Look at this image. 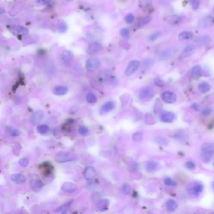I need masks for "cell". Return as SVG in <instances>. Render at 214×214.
Segmentation results:
<instances>
[{
  "instance_id": "44",
  "label": "cell",
  "mask_w": 214,
  "mask_h": 214,
  "mask_svg": "<svg viewBox=\"0 0 214 214\" xmlns=\"http://www.w3.org/2000/svg\"><path fill=\"white\" fill-rule=\"evenodd\" d=\"M209 38L205 36V37L200 38L198 39V40L197 41V42L200 44H203L205 42H207L209 41Z\"/></svg>"
},
{
  "instance_id": "2",
  "label": "cell",
  "mask_w": 214,
  "mask_h": 214,
  "mask_svg": "<svg viewBox=\"0 0 214 214\" xmlns=\"http://www.w3.org/2000/svg\"><path fill=\"white\" fill-rule=\"evenodd\" d=\"M55 160L58 163H67L76 160V157L74 154L71 152L59 151L56 154Z\"/></svg>"
},
{
  "instance_id": "26",
  "label": "cell",
  "mask_w": 214,
  "mask_h": 214,
  "mask_svg": "<svg viewBox=\"0 0 214 214\" xmlns=\"http://www.w3.org/2000/svg\"><path fill=\"white\" fill-rule=\"evenodd\" d=\"M198 89L203 94H206L209 92L211 89L210 85L207 82L200 83L198 85Z\"/></svg>"
},
{
  "instance_id": "3",
  "label": "cell",
  "mask_w": 214,
  "mask_h": 214,
  "mask_svg": "<svg viewBox=\"0 0 214 214\" xmlns=\"http://www.w3.org/2000/svg\"><path fill=\"white\" fill-rule=\"evenodd\" d=\"M187 191L195 197H198L203 190V185L198 182H192L187 187Z\"/></svg>"
},
{
  "instance_id": "30",
  "label": "cell",
  "mask_w": 214,
  "mask_h": 214,
  "mask_svg": "<svg viewBox=\"0 0 214 214\" xmlns=\"http://www.w3.org/2000/svg\"><path fill=\"white\" fill-rule=\"evenodd\" d=\"M190 4L194 11H197L200 5V0H189Z\"/></svg>"
},
{
  "instance_id": "45",
  "label": "cell",
  "mask_w": 214,
  "mask_h": 214,
  "mask_svg": "<svg viewBox=\"0 0 214 214\" xmlns=\"http://www.w3.org/2000/svg\"><path fill=\"white\" fill-rule=\"evenodd\" d=\"M171 51L170 50H168L167 51H165L164 53H163L162 57L163 58H168L171 56Z\"/></svg>"
},
{
  "instance_id": "43",
  "label": "cell",
  "mask_w": 214,
  "mask_h": 214,
  "mask_svg": "<svg viewBox=\"0 0 214 214\" xmlns=\"http://www.w3.org/2000/svg\"><path fill=\"white\" fill-rule=\"evenodd\" d=\"M212 110L211 108H205V109H204L202 111L201 114H202V116H209V115L212 112Z\"/></svg>"
},
{
  "instance_id": "33",
  "label": "cell",
  "mask_w": 214,
  "mask_h": 214,
  "mask_svg": "<svg viewBox=\"0 0 214 214\" xmlns=\"http://www.w3.org/2000/svg\"><path fill=\"white\" fill-rule=\"evenodd\" d=\"M121 189L122 192L126 195H129L131 191V188L128 183H124L122 185Z\"/></svg>"
},
{
  "instance_id": "36",
  "label": "cell",
  "mask_w": 214,
  "mask_h": 214,
  "mask_svg": "<svg viewBox=\"0 0 214 214\" xmlns=\"http://www.w3.org/2000/svg\"><path fill=\"white\" fill-rule=\"evenodd\" d=\"M134 16L133 14H128L125 17V21L128 24H131L134 22Z\"/></svg>"
},
{
  "instance_id": "37",
  "label": "cell",
  "mask_w": 214,
  "mask_h": 214,
  "mask_svg": "<svg viewBox=\"0 0 214 214\" xmlns=\"http://www.w3.org/2000/svg\"><path fill=\"white\" fill-rule=\"evenodd\" d=\"M164 183L168 187H174L176 185V183H175V181L170 178H165L164 180Z\"/></svg>"
},
{
  "instance_id": "7",
  "label": "cell",
  "mask_w": 214,
  "mask_h": 214,
  "mask_svg": "<svg viewBox=\"0 0 214 214\" xmlns=\"http://www.w3.org/2000/svg\"><path fill=\"white\" fill-rule=\"evenodd\" d=\"M101 66L100 61L97 58H89L85 64L86 69L88 71H94L98 69Z\"/></svg>"
},
{
  "instance_id": "19",
  "label": "cell",
  "mask_w": 214,
  "mask_h": 214,
  "mask_svg": "<svg viewBox=\"0 0 214 214\" xmlns=\"http://www.w3.org/2000/svg\"><path fill=\"white\" fill-rule=\"evenodd\" d=\"M174 119V115L172 112H166L161 115V120L164 123H171Z\"/></svg>"
},
{
  "instance_id": "22",
  "label": "cell",
  "mask_w": 214,
  "mask_h": 214,
  "mask_svg": "<svg viewBox=\"0 0 214 214\" xmlns=\"http://www.w3.org/2000/svg\"><path fill=\"white\" fill-rule=\"evenodd\" d=\"M195 49H196V47H195L194 45L188 46L187 47L185 48V49L183 50L181 57L183 58H186V57H190L191 55H192L194 53Z\"/></svg>"
},
{
  "instance_id": "16",
  "label": "cell",
  "mask_w": 214,
  "mask_h": 214,
  "mask_svg": "<svg viewBox=\"0 0 214 214\" xmlns=\"http://www.w3.org/2000/svg\"><path fill=\"white\" fill-rule=\"evenodd\" d=\"M109 206V201L107 199H103L99 201L97 203V208L101 212L108 210Z\"/></svg>"
},
{
  "instance_id": "41",
  "label": "cell",
  "mask_w": 214,
  "mask_h": 214,
  "mask_svg": "<svg viewBox=\"0 0 214 214\" xmlns=\"http://www.w3.org/2000/svg\"><path fill=\"white\" fill-rule=\"evenodd\" d=\"M160 35V32H156L154 33H153L150 36V41H154L157 40V39L159 37Z\"/></svg>"
},
{
  "instance_id": "13",
  "label": "cell",
  "mask_w": 214,
  "mask_h": 214,
  "mask_svg": "<svg viewBox=\"0 0 214 214\" xmlns=\"http://www.w3.org/2000/svg\"><path fill=\"white\" fill-rule=\"evenodd\" d=\"M103 47L101 44L98 43H94L89 45V47L87 48V53L89 55H93L99 52L102 50Z\"/></svg>"
},
{
  "instance_id": "23",
  "label": "cell",
  "mask_w": 214,
  "mask_h": 214,
  "mask_svg": "<svg viewBox=\"0 0 214 214\" xmlns=\"http://www.w3.org/2000/svg\"><path fill=\"white\" fill-rule=\"evenodd\" d=\"M151 19L152 18L150 16H147L141 18L137 22V26L139 28L144 26V25L148 24L151 21Z\"/></svg>"
},
{
  "instance_id": "6",
  "label": "cell",
  "mask_w": 214,
  "mask_h": 214,
  "mask_svg": "<svg viewBox=\"0 0 214 214\" xmlns=\"http://www.w3.org/2000/svg\"><path fill=\"white\" fill-rule=\"evenodd\" d=\"M74 56L71 50H64L60 55V61L64 65H69L72 61Z\"/></svg>"
},
{
  "instance_id": "46",
  "label": "cell",
  "mask_w": 214,
  "mask_h": 214,
  "mask_svg": "<svg viewBox=\"0 0 214 214\" xmlns=\"http://www.w3.org/2000/svg\"><path fill=\"white\" fill-rule=\"evenodd\" d=\"M157 81H155V83L157 84V85H158L159 86H161V85H163V82L161 81H160V79H157Z\"/></svg>"
},
{
  "instance_id": "24",
  "label": "cell",
  "mask_w": 214,
  "mask_h": 214,
  "mask_svg": "<svg viewBox=\"0 0 214 214\" xmlns=\"http://www.w3.org/2000/svg\"><path fill=\"white\" fill-rule=\"evenodd\" d=\"M166 207L168 211L173 212L177 209L178 204L176 201L171 199V200H169L167 202Z\"/></svg>"
},
{
  "instance_id": "18",
  "label": "cell",
  "mask_w": 214,
  "mask_h": 214,
  "mask_svg": "<svg viewBox=\"0 0 214 214\" xmlns=\"http://www.w3.org/2000/svg\"><path fill=\"white\" fill-rule=\"evenodd\" d=\"M31 188L34 192L40 191L43 188V183L39 179H35L31 181Z\"/></svg>"
},
{
  "instance_id": "20",
  "label": "cell",
  "mask_w": 214,
  "mask_h": 214,
  "mask_svg": "<svg viewBox=\"0 0 214 214\" xmlns=\"http://www.w3.org/2000/svg\"><path fill=\"white\" fill-rule=\"evenodd\" d=\"M68 88L67 87L65 86H57L53 90V92L54 94L61 96V95H64L68 92Z\"/></svg>"
},
{
  "instance_id": "39",
  "label": "cell",
  "mask_w": 214,
  "mask_h": 214,
  "mask_svg": "<svg viewBox=\"0 0 214 214\" xmlns=\"http://www.w3.org/2000/svg\"><path fill=\"white\" fill-rule=\"evenodd\" d=\"M121 35L124 38H128L129 36V30L127 28H122L121 30Z\"/></svg>"
},
{
  "instance_id": "34",
  "label": "cell",
  "mask_w": 214,
  "mask_h": 214,
  "mask_svg": "<svg viewBox=\"0 0 214 214\" xmlns=\"http://www.w3.org/2000/svg\"><path fill=\"white\" fill-rule=\"evenodd\" d=\"M57 28H58V30L60 33H64L67 30V25L65 22H62L58 25Z\"/></svg>"
},
{
  "instance_id": "25",
  "label": "cell",
  "mask_w": 214,
  "mask_h": 214,
  "mask_svg": "<svg viewBox=\"0 0 214 214\" xmlns=\"http://www.w3.org/2000/svg\"><path fill=\"white\" fill-rule=\"evenodd\" d=\"M158 167V163L156 161H149L148 163H147V164H146L145 168L147 171L149 172H151L157 170Z\"/></svg>"
},
{
  "instance_id": "29",
  "label": "cell",
  "mask_w": 214,
  "mask_h": 214,
  "mask_svg": "<svg viewBox=\"0 0 214 214\" xmlns=\"http://www.w3.org/2000/svg\"><path fill=\"white\" fill-rule=\"evenodd\" d=\"M86 101L89 104H95L97 102V97L92 93H88L86 95Z\"/></svg>"
},
{
  "instance_id": "32",
  "label": "cell",
  "mask_w": 214,
  "mask_h": 214,
  "mask_svg": "<svg viewBox=\"0 0 214 214\" xmlns=\"http://www.w3.org/2000/svg\"><path fill=\"white\" fill-rule=\"evenodd\" d=\"M6 132L9 134H10L13 136H19V134H20V133H19V131L18 129H16L12 128H9V127L6 128Z\"/></svg>"
},
{
  "instance_id": "9",
  "label": "cell",
  "mask_w": 214,
  "mask_h": 214,
  "mask_svg": "<svg viewBox=\"0 0 214 214\" xmlns=\"http://www.w3.org/2000/svg\"><path fill=\"white\" fill-rule=\"evenodd\" d=\"M161 97L163 101L167 104H173L177 101V95L173 92H164Z\"/></svg>"
},
{
  "instance_id": "11",
  "label": "cell",
  "mask_w": 214,
  "mask_h": 214,
  "mask_svg": "<svg viewBox=\"0 0 214 214\" xmlns=\"http://www.w3.org/2000/svg\"><path fill=\"white\" fill-rule=\"evenodd\" d=\"M61 189L65 193H72L77 191V186L74 183L65 182L62 185Z\"/></svg>"
},
{
  "instance_id": "8",
  "label": "cell",
  "mask_w": 214,
  "mask_h": 214,
  "mask_svg": "<svg viewBox=\"0 0 214 214\" xmlns=\"http://www.w3.org/2000/svg\"><path fill=\"white\" fill-rule=\"evenodd\" d=\"M9 30L16 36H25L28 33V29L22 26H12L9 28Z\"/></svg>"
},
{
  "instance_id": "12",
  "label": "cell",
  "mask_w": 214,
  "mask_h": 214,
  "mask_svg": "<svg viewBox=\"0 0 214 214\" xmlns=\"http://www.w3.org/2000/svg\"><path fill=\"white\" fill-rule=\"evenodd\" d=\"M43 112L41 110H38L33 113L31 117V122L33 124L36 125L40 123L43 118Z\"/></svg>"
},
{
  "instance_id": "5",
  "label": "cell",
  "mask_w": 214,
  "mask_h": 214,
  "mask_svg": "<svg viewBox=\"0 0 214 214\" xmlns=\"http://www.w3.org/2000/svg\"><path fill=\"white\" fill-rule=\"evenodd\" d=\"M154 95V91L150 87L142 89L139 94V98L143 101H148L151 99Z\"/></svg>"
},
{
  "instance_id": "1",
  "label": "cell",
  "mask_w": 214,
  "mask_h": 214,
  "mask_svg": "<svg viewBox=\"0 0 214 214\" xmlns=\"http://www.w3.org/2000/svg\"><path fill=\"white\" fill-rule=\"evenodd\" d=\"M214 153V143H205L202 145L200 151V158L203 162L209 163Z\"/></svg>"
},
{
  "instance_id": "35",
  "label": "cell",
  "mask_w": 214,
  "mask_h": 214,
  "mask_svg": "<svg viewBox=\"0 0 214 214\" xmlns=\"http://www.w3.org/2000/svg\"><path fill=\"white\" fill-rule=\"evenodd\" d=\"M143 139V134L141 133L138 132V133H135L133 134V140L137 142H140Z\"/></svg>"
},
{
  "instance_id": "31",
  "label": "cell",
  "mask_w": 214,
  "mask_h": 214,
  "mask_svg": "<svg viewBox=\"0 0 214 214\" xmlns=\"http://www.w3.org/2000/svg\"><path fill=\"white\" fill-rule=\"evenodd\" d=\"M38 131L41 134H45L48 131V127L45 124L39 125L38 127Z\"/></svg>"
},
{
  "instance_id": "38",
  "label": "cell",
  "mask_w": 214,
  "mask_h": 214,
  "mask_svg": "<svg viewBox=\"0 0 214 214\" xmlns=\"http://www.w3.org/2000/svg\"><path fill=\"white\" fill-rule=\"evenodd\" d=\"M79 133L81 135H82V136H86L87 134H88L89 133V129L88 128H87V127H85V126H81L79 127Z\"/></svg>"
},
{
  "instance_id": "17",
  "label": "cell",
  "mask_w": 214,
  "mask_h": 214,
  "mask_svg": "<svg viewBox=\"0 0 214 214\" xmlns=\"http://www.w3.org/2000/svg\"><path fill=\"white\" fill-rule=\"evenodd\" d=\"M12 180L16 184H23L26 181V177L21 173H15L12 175Z\"/></svg>"
},
{
  "instance_id": "10",
  "label": "cell",
  "mask_w": 214,
  "mask_h": 214,
  "mask_svg": "<svg viewBox=\"0 0 214 214\" xmlns=\"http://www.w3.org/2000/svg\"><path fill=\"white\" fill-rule=\"evenodd\" d=\"M214 21V18L210 16H207L201 18L198 23V26L201 28H206L210 26Z\"/></svg>"
},
{
  "instance_id": "42",
  "label": "cell",
  "mask_w": 214,
  "mask_h": 214,
  "mask_svg": "<svg viewBox=\"0 0 214 214\" xmlns=\"http://www.w3.org/2000/svg\"><path fill=\"white\" fill-rule=\"evenodd\" d=\"M186 167L190 170H194L196 166H195V164L193 162L188 161L186 163Z\"/></svg>"
},
{
  "instance_id": "47",
  "label": "cell",
  "mask_w": 214,
  "mask_h": 214,
  "mask_svg": "<svg viewBox=\"0 0 214 214\" xmlns=\"http://www.w3.org/2000/svg\"><path fill=\"white\" fill-rule=\"evenodd\" d=\"M42 1L45 3H49L52 1V0H42Z\"/></svg>"
},
{
  "instance_id": "4",
  "label": "cell",
  "mask_w": 214,
  "mask_h": 214,
  "mask_svg": "<svg viewBox=\"0 0 214 214\" xmlns=\"http://www.w3.org/2000/svg\"><path fill=\"white\" fill-rule=\"evenodd\" d=\"M140 66V62L138 60H133L129 63L124 71V75L129 77L138 70Z\"/></svg>"
},
{
  "instance_id": "27",
  "label": "cell",
  "mask_w": 214,
  "mask_h": 214,
  "mask_svg": "<svg viewBox=\"0 0 214 214\" xmlns=\"http://www.w3.org/2000/svg\"><path fill=\"white\" fill-rule=\"evenodd\" d=\"M72 201L69 202L64 204V205H62V206L57 208L56 210V212H61V213H66L68 210L70 209L71 205H72Z\"/></svg>"
},
{
  "instance_id": "14",
  "label": "cell",
  "mask_w": 214,
  "mask_h": 214,
  "mask_svg": "<svg viewBox=\"0 0 214 214\" xmlns=\"http://www.w3.org/2000/svg\"><path fill=\"white\" fill-rule=\"evenodd\" d=\"M84 175V178L86 180H92L93 178H95L96 175V170L93 167L89 166L85 169Z\"/></svg>"
},
{
  "instance_id": "15",
  "label": "cell",
  "mask_w": 214,
  "mask_h": 214,
  "mask_svg": "<svg viewBox=\"0 0 214 214\" xmlns=\"http://www.w3.org/2000/svg\"><path fill=\"white\" fill-rule=\"evenodd\" d=\"M115 108V103L112 101H109L105 102L101 108L100 112L102 114H107L111 111H112Z\"/></svg>"
},
{
  "instance_id": "21",
  "label": "cell",
  "mask_w": 214,
  "mask_h": 214,
  "mask_svg": "<svg viewBox=\"0 0 214 214\" xmlns=\"http://www.w3.org/2000/svg\"><path fill=\"white\" fill-rule=\"evenodd\" d=\"M193 36H194V33L192 32H190V31L189 32H188V31L183 32L179 34L178 40L180 41L189 40V39L192 38L193 37Z\"/></svg>"
},
{
  "instance_id": "40",
  "label": "cell",
  "mask_w": 214,
  "mask_h": 214,
  "mask_svg": "<svg viewBox=\"0 0 214 214\" xmlns=\"http://www.w3.org/2000/svg\"><path fill=\"white\" fill-rule=\"evenodd\" d=\"M18 163H19V165H20V166H22L23 167H26L28 166L29 161H28V159L23 158H22V159L19 160Z\"/></svg>"
},
{
  "instance_id": "28",
  "label": "cell",
  "mask_w": 214,
  "mask_h": 214,
  "mask_svg": "<svg viewBox=\"0 0 214 214\" xmlns=\"http://www.w3.org/2000/svg\"><path fill=\"white\" fill-rule=\"evenodd\" d=\"M202 75V69L200 66L196 65L192 70V75L193 78H198Z\"/></svg>"
},
{
  "instance_id": "48",
  "label": "cell",
  "mask_w": 214,
  "mask_h": 214,
  "mask_svg": "<svg viewBox=\"0 0 214 214\" xmlns=\"http://www.w3.org/2000/svg\"><path fill=\"white\" fill-rule=\"evenodd\" d=\"M212 188L214 190V181L212 183Z\"/></svg>"
}]
</instances>
